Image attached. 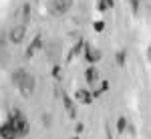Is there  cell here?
<instances>
[{"label":"cell","instance_id":"cell-11","mask_svg":"<svg viewBox=\"0 0 151 139\" xmlns=\"http://www.w3.org/2000/svg\"><path fill=\"white\" fill-rule=\"evenodd\" d=\"M83 45H85V38H77V42L70 46V50H69V55H67V63H70L75 57H79L83 53Z\"/></svg>","mask_w":151,"mask_h":139},{"label":"cell","instance_id":"cell-3","mask_svg":"<svg viewBox=\"0 0 151 139\" xmlns=\"http://www.w3.org/2000/svg\"><path fill=\"white\" fill-rule=\"evenodd\" d=\"M73 4H75V0H50L47 10L50 16H65L73 8Z\"/></svg>","mask_w":151,"mask_h":139},{"label":"cell","instance_id":"cell-19","mask_svg":"<svg viewBox=\"0 0 151 139\" xmlns=\"http://www.w3.org/2000/svg\"><path fill=\"white\" fill-rule=\"evenodd\" d=\"M105 26H107L105 20H95V22H93V30H95V32H103Z\"/></svg>","mask_w":151,"mask_h":139},{"label":"cell","instance_id":"cell-9","mask_svg":"<svg viewBox=\"0 0 151 139\" xmlns=\"http://www.w3.org/2000/svg\"><path fill=\"white\" fill-rule=\"evenodd\" d=\"M42 48H47V58L52 63V65H57V58H58V53H60V42H48V45H45Z\"/></svg>","mask_w":151,"mask_h":139},{"label":"cell","instance_id":"cell-14","mask_svg":"<svg viewBox=\"0 0 151 139\" xmlns=\"http://www.w3.org/2000/svg\"><path fill=\"white\" fill-rule=\"evenodd\" d=\"M105 91H109V81H103L99 85V89H91V95H93V99H97V97H101Z\"/></svg>","mask_w":151,"mask_h":139},{"label":"cell","instance_id":"cell-13","mask_svg":"<svg viewBox=\"0 0 151 139\" xmlns=\"http://www.w3.org/2000/svg\"><path fill=\"white\" fill-rule=\"evenodd\" d=\"M30 4L28 2H24L22 8H20V24H24V26H28V22H30Z\"/></svg>","mask_w":151,"mask_h":139},{"label":"cell","instance_id":"cell-15","mask_svg":"<svg viewBox=\"0 0 151 139\" xmlns=\"http://www.w3.org/2000/svg\"><path fill=\"white\" fill-rule=\"evenodd\" d=\"M127 117H119V119H117V133H119V135H123V133H125V131H127Z\"/></svg>","mask_w":151,"mask_h":139},{"label":"cell","instance_id":"cell-4","mask_svg":"<svg viewBox=\"0 0 151 139\" xmlns=\"http://www.w3.org/2000/svg\"><path fill=\"white\" fill-rule=\"evenodd\" d=\"M26 30H28V26H24V24H14L10 30L6 32L8 42H12V45H22L24 38H26Z\"/></svg>","mask_w":151,"mask_h":139},{"label":"cell","instance_id":"cell-16","mask_svg":"<svg viewBox=\"0 0 151 139\" xmlns=\"http://www.w3.org/2000/svg\"><path fill=\"white\" fill-rule=\"evenodd\" d=\"M115 60H117V65H119V67H125V63H127V57H125V50H117Z\"/></svg>","mask_w":151,"mask_h":139},{"label":"cell","instance_id":"cell-7","mask_svg":"<svg viewBox=\"0 0 151 139\" xmlns=\"http://www.w3.org/2000/svg\"><path fill=\"white\" fill-rule=\"evenodd\" d=\"M45 46V38H42V35H36L32 40H30V45L26 46V53H24V57L26 58H32L35 57V53L36 50H40Z\"/></svg>","mask_w":151,"mask_h":139},{"label":"cell","instance_id":"cell-8","mask_svg":"<svg viewBox=\"0 0 151 139\" xmlns=\"http://www.w3.org/2000/svg\"><path fill=\"white\" fill-rule=\"evenodd\" d=\"M75 101L81 103V105H91L95 101L93 95H91V89H85V87L83 89H77L75 91Z\"/></svg>","mask_w":151,"mask_h":139},{"label":"cell","instance_id":"cell-17","mask_svg":"<svg viewBox=\"0 0 151 139\" xmlns=\"http://www.w3.org/2000/svg\"><path fill=\"white\" fill-rule=\"evenodd\" d=\"M60 65H52V71H50V75H52V79H57V81H60V77H63V73H60Z\"/></svg>","mask_w":151,"mask_h":139},{"label":"cell","instance_id":"cell-21","mask_svg":"<svg viewBox=\"0 0 151 139\" xmlns=\"http://www.w3.org/2000/svg\"><path fill=\"white\" fill-rule=\"evenodd\" d=\"M103 2V6H105V10H111L113 6H115V0H101Z\"/></svg>","mask_w":151,"mask_h":139},{"label":"cell","instance_id":"cell-25","mask_svg":"<svg viewBox=\"0 0 151 139\" xmlns=\"http://www.w3.org/2000/svg\"><path fill=\"white\" fill-rule=\"evenodd\" d=\"M73 139H79V135H75V137H73Z\"/></svg>","mask_w":151,"mask_h":139},{"label":"cell","instance_id":"cell-1","mask_svg":"<svg viewBox=\"0 0 151 139\" xmlns=\"http://www.w3.org/2000/svg\"><path fill=\"white\" fill-rule=\"evenodd\" d=\"M10 81L12 85L18 89V93L22 95L24 99H28V97H32V93L36 89V79L32 73H28L26 69H14L10 73Z\"/></svg>","mask_w":151,"mask_h":139},{"label":"cell","instance_id":"cell-18","mask_svg":"<svg viewBox=\"0 0 151 139\" xmlns=\"http://www.w3.org/2000/svg\"><path fill=\"white\" fill-rule=\"evenodd\" d=\"M131 2V10L135 16H139V10H141V0H129Z\"/></svg>","mask_w":151,"mask_h":139},{"label":"cell","instance_id":"cell-2","mask_svg":"<svg viewBox=\"0 0 151 139\" xmlns=\"http://www.w3.org/2000/svg\"><path fill=\"white\" fill-rule=\"evenodd\" d=\"M8 123H10L14 131H16V137L22 139L28 135V131H30V123H28V119L24 115L20 109H12L10 113H8Z\"/></svg>","mask_w":151,"mask_h":139},{"label":"cell","instance_id":"cell-22","mask_svg":"<svg viewBox=\"0 0 151 139\" xmlns=\"http://www.w3.org/2000/svg\"><path fill=\"white\" fill-rule=\"evenodd\" d=\"M42 119H45V125H47V127H50V125H52V117H50V113H45V115H42Z\"/></svg>","mask_w":151,"mask_h":139},{"label":"cell","instance_id":"cell-10","mask_svg":"<svg viewBox=\"0 0 151 139\" xmlns=\"http://www.w3.org/2000/svg\"><path fill=\"white\" fill-rule=\"evenodd\" d=\"M85 81H87V85L91 89L95 87V83L99 81V69H97V65H89L85 69Z\"/></svg>","mask_w":151,"mask_h":139},{"label":"cell","instance_id":"cell-12","mask_svg":"<svg viewBox=\"0 0 151 139\" xmlns=\"http://www.w3.org/2000/svg\"><path fill=\"white\" fill-rule=\"evenodd\" d=\"M0 139H18V137H16V131H14V127H12L8 121L0 125Z\"/></svg>","mask_w":151,"mask_h":139},{"label":"cell","instance_id":"cell-5","mask_svg":"<svg viewBox=\"0 0 151 139\" xmlns=\"http://www.w3.org/2000/svg\"><path fill=\"white\" fill-rule=\"evenodd\" d=\"M83 58H85L89 65H97V63L103 58V55H101V50H99L97 46H93L91 42L85 40V45H83Z\"/></svg>","mask_w":151,"mask_h":139},{"label":"cell","instance_id":"cell-24","mask_svg":"<svg viewBox=\"0 0 151 139\" xmlns=\"http://www.w3.org/2000/svg\"><path fill=\"white\" fill-rule=\"evenodd\" d=\"M75 129H77V135H81V133H83V129H85V125H83L81 121H77V125H75Z\"/></svg>","mask_w":151,"mask_h":139},{"label":"cell","instance_id":"cell-6","mask_svg":"<svg viewBox=\"0 0 151 139\" xmlns=\"http://www.w3.org/2000/svg\"><path fill=\"white\" fill-rule=\"evenodd\" d=\"M60 99H63V107H65V111H67L69 119L77 121V103H75V99L69 97L67 93H63V91H60Z\"/></svg>","mask_w":151,"mask_h":139},{"label":"cell","instance_id":"cell-20","mask_svg":"<svg viewBox=\"0 0 151 139\" xmlns=\"http://www.w3.org/2000/svg\"><path fill=\"white\" fill-rule=\"evenodd\" d=\"M6 45H8V36H6L4 30H0V50H2V48H6Z\"/></svg>","mask_w":151,"mask_h":139},{"label":"cell","instance_id":"cell-23","mask_svg":"<svg viewBox=\"0 0 151 139\" xmlns=\"http://www.w3.org/2000/svg\"><path fill=\"white\" fill-rule=\"evenodd\" d=\"M105 133H107V139H113V133H111V125L105 121Z\"/></svg>","mask_w":151,"mask_h":139}]
</instances>
